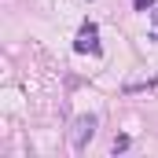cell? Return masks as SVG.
<instances>
[{
    "instance_id": "cell-1",
    "label": "cell",
    "mask_w": 158,
    "mask_h": 158,
    "mask_svg": "<svg viewBox=\"0 0 158 158\" xmlns=\"http://www.w3.org/2000/svg\"><path fill=\"white\" fill-rule=\"evenodd\" d=\"M99 30H96V22H85L81 26V33H77V40H74V52H92V55H99L103 48H99Z\"/></svg>"
},
{
    "instance_id": "cell-2",
    "label": "cell",
    "mask_w": 158,
    "mask_h": 158,
    "mask_svg": "<svg viewBox=\"0 0 158 158\" xmlns=\"http://www.w3.org/2000/svg\"><path fill=\"white\" fill-rule=\"evenodd\" d=\"M92 136H96V118H92V114H88V118H77V132H74V151H85Z\"/></svg>"
},
{
    "instance_id": "cell-3",
    "label": "cell",
    "mask_w": 158,
    "mask_h": 158,
    "mask_svg": "<svg viewBox=\"0 0 158 158\" xmlns=\"http://www.w3.org/2000/svg\"><path fill=\"white\" fill-rule=\"evenodd\" d=\"M125 96H136V92H158V77H143V81H129L121 88Z\"/></svg>"
},
{
    "instance_id": "cell-4",
    "label": "cell",
    "mask_w": 158,
    "mask_h": 158,
    "mask_svg": "<svg viewBox=\"0 0 158 158\" xmlns=\"http://www.w3.org/2000/svg\"><path fill=\"white\" fill-rule=\"evenodd\" d=\"M121 151H129V136H125V132L114 136V155H121Z\"/></svg>"
},
{
    "instance_id": "cell-5",
    "label": "cell",
    "mask_w": 158,
    "mask_h": 158,
    "mask_svg": "<svg viewBox=\"0 0 158 158\" xmlns=\"http://www.w3.org/2000/svg\"><path fill=\"white\" fill-rule=\"evenodd\" d=\"M155 7V0H136V11H151Z\"/></svg>"
},
{
    "instance_id": "cell-6",
    "label": "cell",
    "mask_w": 158,
    "mask_h": 158,
    "mask_svg": "<svg viewBox=\"0 0 158 158\" xmlns=\"http://www.w3.org/2000/svg\"><path fill=\"white\" fill-rule=\"evenodd\" d=\"M155 22H158V7H155Z\"/></svg>"
}]
</instances>
